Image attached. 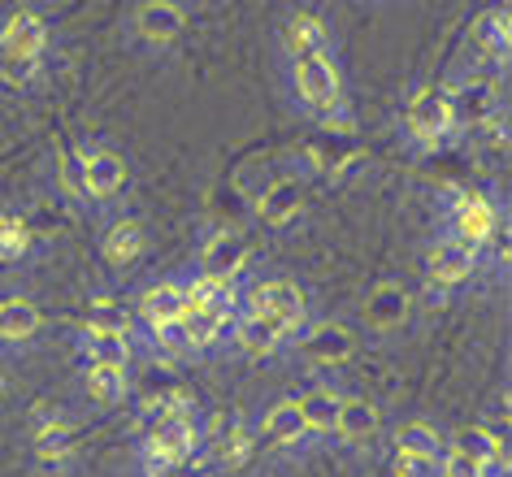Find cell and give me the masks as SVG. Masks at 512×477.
Listing matches in <instances>:
<instances>
[{
    "instance_id": "8992f818",
    "label": "cell",
    "mask_w": 512,
    "mask_h": 477,
    "mask_svg": "<svg viewBox=\"0 0 512 477\" xmlns=\"http://www.w3.org/2000/svg\"><path fill=\"white\" fill-rule=\"evenodd\" d=\"M278 48L287 61H309V57H330L335 53V31L322 14L313 9H291L278 22Z\"/></svg>"
},
{
    "instance_id": "d6a6232c",
    "label": "cell",
    "mask_w": 512,
    "mask_h": 477,
    "mask_svg": "<svg viewBox=\"0 0 512 477\" xmlns=\"http://www.w3.org/2000/svg\"><path fill=\"white\" fill-rule=\"evenodd\" d=\"M395 477H439V456H417V451H395L391 456Z\"/></svg>"
},
{
    "instance_id": "4dcf8cb0",
    "label": "cell",
    "mask_w": 512,
    "mask_h": 477,
    "mask_svg": "<svg viewBox=\"0 0 512 477\" xmlns=\"http://www.w3.org/2000/svg\"><path fill=\"white\" fill-rule=\"evenodd\" d=\"M83 391L96 404H122L126 395V369H109V365H83Z\"/></svg>"
},
{
    "instance_id": "30bf717a",
    "label": "cell",
    "mask_w": 512,
    "mask_h": 477,
    "mask_svg": "<svg viewBox=\"0 0 512 477\" xmlns=\"http://www.w3.org/2000/svg\"><path fill=\"white\" fill-rule=\"evenodd\" d=\"M443 92H447V105H452V126H456V131H482V126L499 122V92H495V83L465 79V83L443 87Z\"/></svg>"
},
{
    "instance_id": "5bb4252c",
    "label": "cell",
    "mask_w": 512,
    "mask_h": 477,
    "mask_svg": "<svg viewBox=\"0 0 512 477\" xmlns=\"http://www.w3.org/2000/svg\"><path fill=\"white\" fill-rule=\"evenodd\" d=\"M304 200H309L304 178L300 174H283V178H274L261 196H256V213H261L265 226H291L304 213Z\"/></svg>"
},
{
    "instance_id": "8fae6325",
    "label": "cell",
    "mask_w": 512,
    "mask_h": 477,
    "mask_svg": "<svg viewBox=\"0 0 512 477\" xmlns=\"http://www.w3.org/2000/svg\"><path fill=\"white\" fill-rule=\"evenodd\" d=\"M126 178H131V170H126V157L118 148H92L79 157V183L96 204L118 200L126 191Z\"/></svg>"
},
{
    "instance_id": "2e32d148",
    "label": "cell",
    "mask_w": 512,
    "mask_h": 477,
    "mask_svg": "<svg viewBox=\"0 0 512 477\" xmlns=\"http://www.w3.org/2000/svg\"><path fill=\"white\" fill-rule=\"evenodd\" d=\"M187 313V295H183V282L165 278V282H152V287L139 295V321L157 334L165 326H178Z\"/></svg>"
},
{
    "instance_id": "d4e9b609",
    "label": "cell",
    "mask_w": 512,
    "mask_h": 477,
    "mask_svg": "<svg viewBox=\"0 0 512 477\" xmlns=\"http://www.w3.org/2000/svg\"><path fill=\"white\" fill-rule=\"evenodd\" d=\"M300 404V417H304V430L309 434H335V421H339V404H343V391H335V386H309L304 395H296Z\"/></svg>"
},
{
    "instance_id": "277c9868",
    "label": "cell",
    "mask_w": 512,
    "mask_h": 477,
    "mask_svg": "<svg viewBox=\"0 0 512 477\" xmlns=\"http://www.w3.org/2000/svg\"><path fill=\"white\" fill-rule=\"evenodd\" d=\"M504 226V217H499L495 200L482 196V191H452V200H447V239H460L469 243V248L486 252V243L491 235Z\"/></svg>"
},
{
    "instance_id": "484cf974",
    "label": "cell",
    "mask_w": 512,
    "mask_h": 477,
    "mask_svg": "<svg viewBox=\"0 0 512 477\" xmlns=\"http://www.w3.org/2000/svg\"><path fill=\"white\" fill-rule=\"evenodd\" d=\"M452 451H460L465 460H473L478 469H486L491 460L508 456V443L504 434L491 430V425H460V430L452 434Z\"/></svg>"
},
{
    "instance_id": "ffe728a7",
    "label": "cell",
    "mask_w": 512,
    "mask_h": 477,
    "mask_svg": "<svg viewBox=\"0 0 512 477\" xmlns=\"http://www.w3.org/2000/svg\"><path fill=\"white\" fill-rule=\"evenodd\" d=\"M378 404L374 399H365V395H343V404H339V421H335V434L343 438L348 447H361L369 443V438L378 434Z\"/></svg>"
},
{
    "instance_id": "83f0119b",
    "label": "cell",
    "mask_w": 512,
    "mask_h": 477,
    "mask_svg": "<svg viewBox=\"0 0 512 477\" xmlns=\"http://www.w3.org/2000/svg\"><path fill=\"white\" fill-rule=\"evenodd\" d=\"M74 425L70 421H57V417H48L35 425V434H31V447H35V460H44V464H57V460H66L70 451H74Z\"/></svg>"
},
{
    "instance_id": "3957f363",
    "label": "cell",
    "mask_w": 512,
    "mask_h": 477,
    "mask_svg": "<svg viewBox=\"0 0 512 477\" xmlns=\"http://www.w3.org/2000/svg\"><path fill=\"white\" fill-rule=\"evenodd\" d=\"M291 96H296L300 109H309L313 118L339 113L348 100H343V74L335 66V57L291 61Z\"/></svg>"
},
{
    "instance_id": "d6986e66",
    "label": "cell",
    "mask_w": 512,
    "mask_h": 477,
    "mask_svg": "<svg viewBox=\"0 0 512 477\" xmlns=\"http://www.w3.org/2000/svg\"><path fill=\"white\" fill-rule=\"evenodd\" d=\"M252 456H256V430H252V425H243V421H230L226 430H217L209 438V460L222 464L226 473L248 469Z\"/></svg>"
},
{
    "instance_id": "f1b7e54d",
    "label": "cell",
    "mask_w": 512,
    "mask_h": 477,
    "mask_svg": "<svg viewBox=\"0 0 512 477\" xmlns=\"http://www.w3.org/2000/svg\"><path fill=\"white\" fill-rule=\"evenodd\" d=\"M79 330H87V334H131V313H126L118 300H109V295H96V300H87V308H83Z\"/></svg>"
},
{
    "instance_id": "1f68e13d",
    "label": "cell",
    "mask_w": 512,
    "mask_h": 477,
    "mask_svg": "<svg viewBox=\"0 0 512 477\" xmlns=\"http://www.w3.org/2000/svg\"><path fill=\"white\" fill-rule=\"evenodd\" d=\"M443 434L430 421H404L395 425V451H417V456H443Z\"/></svg>"
},
{
    "instance_id": "9c48e42d",
    "label": "cell",
    "mask_w": 512,
    "mask_h": 477,
    "mask_svg": "<svg viewBox=\"0 0 512 477\" xmlns=\"http://www.w3.org/2000/svg\"><path fill=\"white\" fill-rule=\"evenodd\" d=\"M248 256H252V243L239 230H213L196 252V274L213 282H235L243 274V265H248Z\"/></svg>"
},
{
    "instance_id": "6da1fadb",
    "label": "cell",
    "mask_w": 512,
    "mask_h": 477,
    "mask_svg": "<svg viewBox=\"0 0 512 477\" xmlns=\"http://www.w3.org/2000/svg\"><path fill=\"white\" fill-rule=\"evenodd\" d=\"M239 317H265L287 334V343L309 326V300L291 278H265L239 291Z\"/></svg>"
},
{
    "instance_id": "603a6c76",
    "label": "cell",
    "mask_w": 512,
    "mask_h": 477,
    "mask_svg": "<svg viewBox=\"0 0 512 477\" xmlns=\"http://www.w3.org/2000/svg\"><path fill=\"white\" fill-rule=\"evenodd\" d=\"M230 339H235V347L243 356H274L287 347V334L274 326V321L265 317H239L235 313V326H230Z\"/></svg>"
},
{
    "instance_id": "7a4b0ae2",
    "label": "cell",
    "mask_w": 512,
    "mask_h": 477,
    "mask_svg": "<svg viewBox=\"0 0 512 477\" xmlns=\"http://www.w3.org/2000/svg\"><path fill=\"white\" fill-rule=\"evenodd\" d=\"M200 425L191 412H161L152 417L144 443H139V456H144V469H161V464H183L200 451Z\"/></svg>"
},
{
    "instance_id": "44dd1931",
    "label": "cell",
    "mask_w": 512,
    "mask_h": 477,
    "mask_svg": "<svg viewBox=\"0 0 512 477\" xmlns=\"http://www.w3.org/2000/svg\"><path fill=\"white\" fill-rule=\"evenodd\" d=\"M261 438H270L274 447H300L304 438H309L296 395H283V399H274V404L265 408V417H261Z\"/></svg>"
},
{
    "instance_id": "e0dca14e",
    "label": "cell",
    "mask_w": 512,
    "mask_h": 477,
    "mask_svg": "<svg viewBox=\"0 0 512 477\" xmlns=\"http://www.w3.org/2000/svg\"><path fill=\"white\" fill-rule=\"evenodd\" d=\"M144 248H148V230L139 217H118V222H109L105 235H100V256L118 269L135 265L139 256H144Z\"/></svg>"
},
{
    "instance_id": "7402d4cb",
    "label": "cell",
    "mask_w": 512,
    "mask_h": 477,
    "mask_svg": "<svg viewBox=\"0 0 512 477\" xmlns=\"http://www.w3.org/2000/svg\"><path fill=\"white\" fill-rule=\"evenodd\" d=\"M40 326H44V313L31 300H22V295H14V300L0 304V347H27V343H35Z\"/></svg>"
},
{
    "instance_id": "9a60e30c",
    "label": "cell",
    "mask_w": 512,
    "mask_h": 477,
    "mask_svg": "<svg viewBox=\"0 0 512 477\" xmlns=\"http://www.w3.org/2000/svg\"><path fill=\"white\" fill-rule=\"evenodd\" d=\"M408 313H413V300H408V291L400 287V282H378V287L365 295V308H361L365 326L378 330V334L400 330L408 321Z\"/></svg>"
},
{
    "instance_id": "e575fe53",
    "label": "cell",
    "mask_w": 512,
    "mask_h": 477,
    "mask_svg": "<svg viewBox=\"0 0 512 477\" xmlns=\"http://www.w3.org/2000/svg\"><path fill=\"white\" fill-rule=\"evenodd\" d=\"M439 477H482V469H478L473 460L460 456V451L443 447V456H439Z\"/></svg>"
},
{
    "instance_id": "ba28073f",
    "label": "cell",
    "mask_w": 512,
    "mask_h": 477,
    "mask_svg": "<svg viewBox=\"0 0 512 477\" xmlns=\"http://www.w3.org/2000/svg\"><path fill=\"white\" fill-rule=\"evenodd\" d=\"M48 44H53V27L35 9H14L0 18V57L5 61H44Z\"/></svg>"
},
{
    "instance_id": "4316f807",
    "label": "cell",
    "mask_w": 512,
    "mask_h": 477,
    "mask_svg": "<svg viewBox=\"0 0 512 477\" xmlns=\"http://www.w3.org/2000/svg\"><path fill=\"white\" fill-rule=\"evenodd\" d=\"M79 356H83V365L126 369L131 365V334H87V330H79Z\"/></svg>"
},
{
    "instance_id": "f546056e",
    "label": "cell",
    "mask_w": 512,
    "mask_h": 477,
    "mask_svg": "<svg viewBox=\"0 0 512 477\" xmlns=\"http://www.w3.org/2000/svg\"><path fill=\"white\" fill-rule=\"evenodd\" d=\"M31 243H35V230H31L27 217H18V213H0V265H18V261H27Z\"/></svg>"
},
{
    "instance_id": "d590c367",
    "label": "cell",
    "mask_w": 512,
    "mask_h": 477,
    "mask_svg": "<svg viewBox=\"0 0 512 477\" xmlns=\"http://www.w3.org/2000/svg\"><path fill=\"white\" fill-rule=\"evenodd\" d=\"M148 477H209V473H204L200 456H191L183 464H161V469H148Z\"/></svg>"
},
{
    "instance_id": "836d02e7",
    "label": "cell",
    "mask_w": 512,
    "mask_h": 477,
    "mask_svg": "<svg viewBox=\"0 0 512 477\" xmlns=\"http://www.w3.org/2000/svg\"><path fill=\"white\" fill-rule=\"evenodd\" d=\"M40 66H44V61H5V57H0V87H14V92H22V87H31L35 79H40Z\"/></svg>"
},
{
    "instance_id": "4fadbf2b",
    "label": "cell",
    "mask_w": 512,
    "mask_h": 477,
    "mask_svg": "<svg viewBox=\"0 0 512 477\" xmlns=\"http://www.w3.org/2000/svg\"><path fill=\"white\" fill-rule=\"evenodd\" d=\"M131 31H135L148 48H165V44L183 40L187 14L174 5V0H144V5L131 9Z\"/></svg>"
},
{
    "instance_id": "7c38bea8",
    "label": "cell",
    "mask_w": 512,
    "mask_h": 477,
    "mask_svg": "<svg viewBox=\"0 0 512 477\" xmlns=\"http://www.w3.org/2000/svg\"><path fill=\"white\" fill-rule=\"evenodd\" d=\"M478 265H482L478 248H469V243H460V239H447V235L434 239L426 252V278L434 287H465V282L478 274Z\"/></svg>"
},
{
    "instance_id": "52a82bcc",
    "label": "cell",
    "mask_w": 512,
    "mask_h": 477,
    "mask_svg": "<svg viewBox=\"0 0 512 477\" xmlns=\"http://www.w3.org/2000/svg\"><path fill=\"white\" fill-rule=\"evenodd\" d=\"M300 360H309L313 369H339L356 356V334L343 326V321H317V326H304L296 339Z\"/></svg>"
},
{
    "instance_id": "5b68a950",
    "label": "cell",
    "mask_w": 512,
    "mask_h": 477,
    "mask_svg": "<svg viewBox=\"0 0 512 477\" xmlns=\"http://www.w3.org/2000/svg\"><path fill=\"white\" fill-rule=\"evenodd\" d=\"M404 135L417 148H439L456 135L452 126V105H447L443 87H417L404 105Z\"/></svg>"
},
{
    "instance_id": "cb8c5ba5",
    "label": "cell",
    "mask_w": 512,
    "mask_h": 477,
    "mask_svg": "<svg viewBox=\"0 0 512 477\" xmlns=\"http://www.w3.org/2000/svg\"><path fill=\"white\" fill-rule=\"evenodd\" d=\"M473 44L482 48V57H491L504 66L508 53H512V9L508 5H495L473 22Z\"/></svg>"
},
{
    "instance_id": "ac0fdd59",
    "label": "cell",
    "mask_w": 512,
    "mask_h": 477,
    "mask_svg": "<svg viewBox=\"0 0 512 477\" xmlns=\"http://www.w3.org/2000/svg\"><path fill=\"white\" fill-rule=\"evenodd\" d=\"M304 157L317 174H339L348 170V165L361 161V152H356V139L352 135H339V131H326V126H317V135L309 139V148H304Z\"/></svg>"
}]
</instances>
